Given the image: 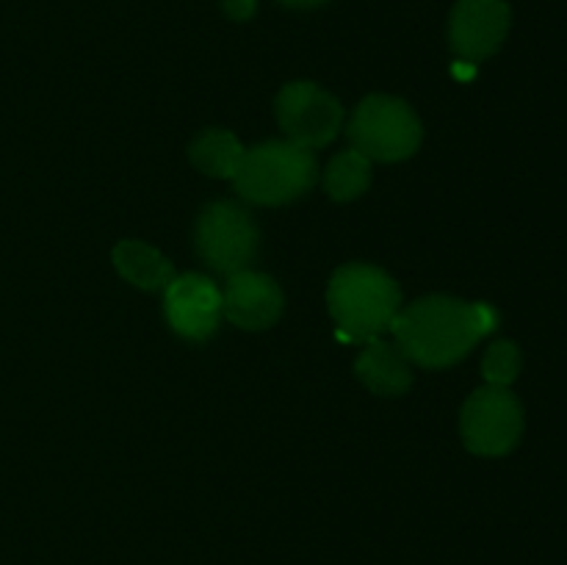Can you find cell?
Here are the masks:
<instances>
[{
  "label": "cell",
  "mask_w": 567,
  "mask_h": 565,
  "mask_svg": "<svg viewBox=\"0 0 567 565\" xmlns=\"http://www.w3.org/2000/svg\"><path fill=\"white\" fill-rule=\"evenodd\" d=\"M496 325L498 314L485 302L424 297L399 310L391 330L408 360L424 369H443L465 358Z\"/></svg>",
  "instance_id": "cell-1"
},
{
  "label": "cell",
  "mask_w": 567,
  "mask_h": 565,
  "mask_svg": "<svg viewBox=\"0 0 567 565\" xmlns=\"http://www.w3.org/2000/svg\"><path fill=\"white\" fill-rule=\"evenodd\" d=\"M327 305L341 336L365 343L391 330L393 319L402 310V294L393 277L377 266L349 264L332 275Z\"/></svg>",
  "instance_id": "cell-2"
},
{
  "label": "cell",
  "mask_w": 567,
  "mask_h": 565,
  "mask_svg": "<svg viewBox=\"0 0 567 565\" xmlns=\"http://www.w3.org/2000/svg\"><path fill=\"white\" fill-rule=\"evenodd\" d=\"M236 188L258 205H282L308 192L316 181V158L310 150L286 142H266L244 150L236 172Z\"/></svg>",
  "instance_id": "cell-3"
},
{
  "label": "cell",
  "mask_w": 567,
  "mask_h": 565,
  "mask_svg": "<svg viewBox=\"0 0 567 565\" xmlns=\"http://www.w3.org/2000/svg\"><path fill=\"white\" fill-rule=\"evenodd\" d=\"M352 150L369 161H402L421 144V122L404 100L371 94L349 122Z\"/></svg>",
  "instance_id": "cell-4"
},
{
  "label": "cell",
  "mask_w": 567,
  "mask_h": 565,
  "mask_svg": "<svg viewBox=\"0 0 567 565\" xmlns=\"http://www.w3.org/2000/svg\"><path fill=\"white\" fill-rule=\"evenodd\" d=\"M465 446L474 454L498 458L507 454L524 432V410L515 393L502 386H485L474 391L460 415Z\"/></svg>",
  "instance_id": "cell-5"
},
{
  "label": "cell",
  "mask_w": 567,
  "mask_h": 565,
  "mask_svg": "<svg viewBox=\"0 0 567 565\" xmlns=\"http://www.w3.org/2000/svg\"><path fill=\"white\" fill-rule=\"evenodd\" d=\"M197 253L219 275L230 277L249 269L258 253V227L236 203H214L197 222Z\"/></svg>",
  "instance_id": "cell-6"
},
{
  "label": "cell",
  "mask_w": 567,
  "mask_h": 565,
  "mask_svg": "<svg viewBox=\"0 0 567 565\" xmlns=\"http://www.w3.org/2000/svg\"><path fill=\"white\" fill-rule=\"evenodd\" d=\"M277 122L286 131L288 142L297 147H324L338 136L343 109L332 94L310 81H293L277 94Z\"/></svg>",
  "instance_id": "cell-7"
},
{
  "label": "cell",
  "mask_w": 567,
  "mask_h": 565,
  "mask_svg": "<svg viewBox=\"0 0 567 565\" xmlns=\"http://www.w3.org/2000/svg\"><path fill=\"white\" fill-rule=\"evenodd\" d=\"M164 310L177 336L188 341H205L219 327L221 291L203 275L175 277L164 288Z\"/></svg>",
  "instance_id": "cell-8"
},
{
  "label": "cell",
  "mask_w": 567,
  "mask_h": 565,
  "mask_svg": "<svg viewBox=\"0 0 567 565\" xmlns=\"http://www.w3.org/2000/svg\"><path fill=\"white\" fill-rule=\"evenodd\" d=\"M507 31L509 6L504 0H460L454 6L449 37L454 53L468 64H476L502 48Z\"/></svg>",
  "instance_id": "cell-9"
},
{
  "label": "cell",
  "mask_w": 567,
  "mask_h": 565,
  "mask_svg": "<svg viewBox=\"0 0 567 565\" xmlns=\"http://www.w3.org/2000/svg\"><path fill=\"white\" fill-rule=\"evenodd\" d=\"M282 314V291L269 275L241 269L227 277L221 291V316L244 330H266Z\"/></svg>",
  "instance_id": "cell-10"
},
{
  "label": "cell",
  "mask_w": 567,
  "mask_h": 565,
  "mask_svg": "<svg viewBox=\"0 0 567 565\" xmlns=\"http://www.w3.org/2000/svg\"><path fill=\"white\" fill-rule=\"evenodd\" d=\"M354 371L380 397H399V393L408 391L410 380H413L408 355L399 349V343L380 341V338L365 341V349L360 352Z\"/></svg>",
  "instance_id": "cell-11"
},
{
  "label": "cell",
  "mask_w": 567,
  "mask_h": 565,
  "mask_svg": "<svg viewBox=\"0 0 567 565\" xmlns=\"http://www.w3.org/2000/svg\"><path fill=\"white\" fill-rule=\"evenodd\" d=\"M114 266L127 282L144 291H164L175 280V269L155 247L144 242H120L114 247Z\"/></svg>",
  "instance_id": "cell-12"
},
{
  "label": "cell",
  "mask_w": 567,
  "mask_h": 565,
  "mask_svg": "<svg viewBox=\"0 0 567 565\" xmlns=\"http://www.w3.org/2000/svg\"><path fill=\"white\" fill-rule=\"evenodd\" d=\"M241 158V142L219 127L199 133L192 144V164L210 177H236Z\"/></svg>",
  "instance_id": "cell-13"
},
{
  "label": "cell",
  "mask_w": 567,
  "mask_h": 565,
  "mask_svg": "<svg viewBox=\"0 0 567 565\" xmlns=\"http://www.w3.org/2000/svg\"><path fill=\"white\" fill-rule=\"evenodd\" d=\"M371 183V161L360 155L358 150H343L327 166L324 186L327 194L338 203L360 197Z\"/></svg>",
  "instance_id": "cell-14"
},
{
  "label": "cell",
  "mask_w": 567,
  "mask_h": 565,
  "mask_svg": "<svg viewBox=\"0 0 567 565\" xmlns=\"http://www.w3.org/2000/svg\"><path fill=\"white\" fill-rule=\"evenodd\" d=\"M482 371H485L487 386L507 388L520 371L518 347H515L513 341H496L485 352V360H482Z\"/></svg>",
  "instance_id": "cell-15"
},
{
  "label": "cell",
  "mask_w": 567,
  "mask_h": 565,
  "mask_svg": "<svg viewBox=\"0 0 567 565\" xmlns=\"http://www.w3.org/2000/svg\"><path fill=\"white\" fill-rule=\"evenodd\" d=\"M225 11L233 20H247L255 11V0H225Z\"/></svg>",
  "instance_id": "cell-16"
},
{
  "label": "cell",
  "mask_w": 567,
  "mask_h": 565,
  "mask_svg": "<svg viewBox=\"0 0 567 565\" xmlns=\"http://www.w3.org/2000/svg\"><path fill=\"white\" fill-rule=\"evenodd\" d=\"M286 6H319L324 3V0H282Z\"/></svg>",
  "instance_id": "cell-17"
}]
</instances>
